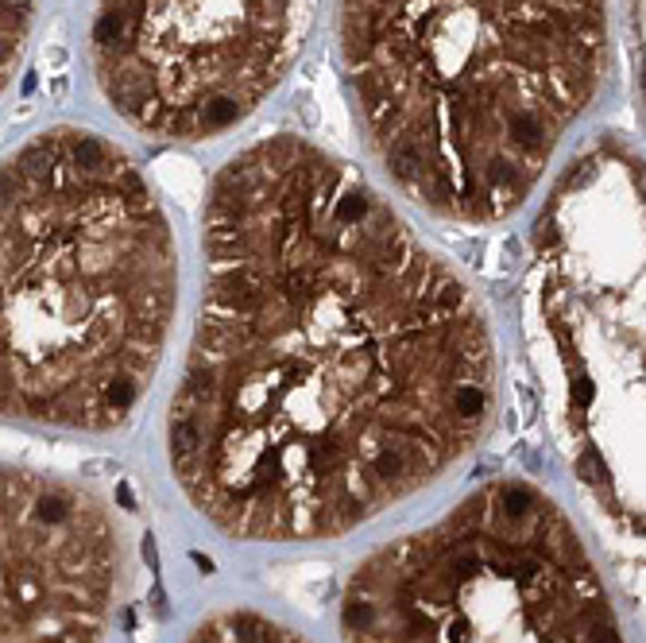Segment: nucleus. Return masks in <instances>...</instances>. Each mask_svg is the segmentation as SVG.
<instances>
[{"label":"nucleus","instance_id":"nucleus-1","mask_svg":"<svg viewBox=\"0 0 646 643\" xmlns=\"http://www.w3.org/2000/svg\"><path fill=\"white\" fill-rule=\"evenodd\" d=\"M495 396L480 299L356 167L267 136L217 171L167 462L221 535L356 531L468 457Z\"/></svg>","mask_w":646,"mask_h":643},{"label":"nucleus","instance_id":"nucleus-2","mask_svg":"<svg viewBox=\"0 0 646 643\" xmlns=\"http://www.w3.org/2000/svg\"><path fill=\"white\" fill-rule=\"evenodd\" d=\"M337 51L395 190L438 221L495 225L600 93L608 0H341Z\"/></svg>","mask_w":646,"mask_h":643},{"label":"nucleus","instance_id":"nucleus-3","mask_svg":"<svg viewBox=\"0 0 646 643\" xmlns=\"http://www.w3.org/2000/svg\"><path fill=\"white\" fill-rule=\"evenodd\" d=\"M174 307L171 221L124 147L51 128L0 163V418L124 426Z\"/></svg>","mask_w":646,"mask_h":643},{"label":"nucleus","instance_id":"nucleus-4","mask_svg":"<svg viewBox=\"0 0 646 643\" xmlns=\"http://www.w3.org/2000/svg\"><path fill=\"white\" fill-rule=\"evenodd\" d=\"M527 287L554 430L611 535L638 551L643 163L627 140H596L557 174Z\"/></svg>","mask_w":646,"mask_h":643},{"label":"nucleus","instance_id":"nucleus-5","mask_svg":"<svg viewBox=\"0 0 646 643\" xmlns=\"http://www.w3.org/2000/svg\"><path fill=\"white\" fill-rule=\"evenodd\" d=\"M345 643H623L593 551L549 492L499 477L349 573Z\"/></svg>","mask_w":646,"mask_h":643},{"label":"nucleus","instance_id":"nucleus-6","mask_svg":"<svg viewBox=\"0 0 646 643\" xmlns=\"http://www.w3.org/2000/svg\"><path fill=\"white\" fill-rule=\"evenodd\" d=\"M306 0H97L105 101L155 140H206L260 109L302 47Z\"/></svg>","mask_w":646,"mask_h":643},{"label":"nucleus","instance_id":"nucleus-7","mask_svg":"<svg viewBox=\"0 0 646 643\" xmlns=\"http://www.w3.org/2000/svg\"><path fill=\"white\" fill-rule=\"evenodd\" d=\"M124 546L105 500L0 465V643H105Z\"/></svg>","mask_w":646,"mask_h":643},{"label":"nucleus","instance_id":"nucleus-8","mask_svg":"<svg viewBox=\"0 0 646 643\" xmlns=\"http://www.w3.org/2000/svg\"><path fill=\"white\" fill-rule=\"evenodd\" d=\"M186 643H310V640L275 616L251 612V608H224V612L206 616L186 635Z\"/></svg>","mask_w":646,"mask_h":643},{"label":"nucleus","instance_id":"nucleus-9","mask_svg":"<svg viewBox=\"0 0 646 643\" xmlns=\"http://www.w3.org/2000/svg\"><path fill=\"white\" fill-rule=\"evenodd\" d=\"M35 8L39 0H0V93L16 78V66L35 28Z\"/></svg>","mask_w":646,"mask_h":643}]
</instances>
